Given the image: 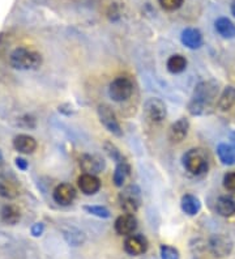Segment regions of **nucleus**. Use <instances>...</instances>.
I'll return each mask as SVG.
<instances>
[{"label": "nucleus", "instance_id": "nucleus-10", "mask_svg": "<svg viewBox=\"0 0 235 259\" xmlns=\"http://www.w3.org/2000/svg\"><path fill=\"white\" fill-rule=\"evenodd\" d=\"M115 232L119 236H131L137 229V220L131 213H123L115 220Z\"/></svg>", "mask_w": 235, "mask_h": 259}, {"label": "nucleus", "instance_id": "nucleus-16", "mask_svg": "<svg viewBox=\"0 0 235 259\" xmlns=\"http://www.w3.org/2000/svg\"><path fill=\"white\" fill-rule=\"evenodd\" d=\"M180 41L185 48L196 50V49H200L203 46V34L199 29L187 28L180 34Z\"/></svg>", "mask_w": 235, "mask_h": 259}, {"label": "nucleus", "instance_id": "nucleus-30", "mask_svg": "<svg viewBox=\"0 0 235 259\" xmlns=\"http://www.w3.org/2000/svg\"><path fill=\"white\" fill-rule=\"evenodd\" d=\"M160 250L162 259H179V251L175 247L169 246V245H162Z\"/></svg>", "mask_w": 235, "mask_h": 259}, {"label": "nucleus", "instance_id": "nucleus-32", "mask_svg": "<svg viewBox=\"0 0 235 259\" xmlns=\"http://www.w3.org/2000/svg\"><path fill=\"white\" fill-rule=\"evenodd\" d=\"M43 231H44V225L42 224V223H35V224L31 227V234H33L34 237H39V236H42Z\"/></svg>", "mask_w": 235, "mask_h": 259}, {"label": "nucleus", "instance_id": "nucleus-18", "mask_svg": "<svg viewBox=\"0 0 235 259\" xmlns=\"http://www.w3.org/2000/svg\"><path fill=\"white\" fill-rule=\"evenodd\" d=\"M216 211L219 216L230 218L235 215V198L231 195L219 196L216 202Z\"/></svg>", "mask_w": 235, "mask_h": 259}, {"label": "nucleus", "instance_id": "nucleus-6", "mask_svg": "<svg viewBox=\"0 0 235 259\" xmlns=\"http://www.w3.org/2000/svg\"><path fill=\"white\" fill-rule=\"evenodd\" d=\"M167 115L166 105L157 97L148 98L144 104V117L149 123L158 124L163 122Z\"/></svg>", "mask_w": 235, "mask_h": 259}, {"label": "nucleus", "instance_id": "nucleus-33", "mask_svg": "<svg viewBox=\"0 0 235 259\" xmlns=\"http://www.w3.org/2000/svg\"><path fill=\"white\" fill-rule=\"evenodd\" d=\"M16 166L19 167L20 170H26V169H28V166H29V164H28V161H26L25 158H22V157H17L16 158Z\"/></svg>", "mask_w": 235, "mask_h": 259}, {"label": "nucleus", "instance_id": "nucleus-4", "mask_svg": "<svg viewBox=\"0 0 235 259\" xmlns=\"http://www.w3.org/2000/svg\"><path fill=\"white\" fill-rule=\"evenodd\" d=\"M119 200L120 208L125 212V213H136L140 208L141 203V191L136 185H129V186L124 187L122 190V193H119L118 196Z\"/></svg>", "mask_w": 235, "mask_h": 259}, {"label": "nucleus", "instance_id": "nucleus-27", "mask_svg": "<svg viewBox=\"0 0 235 259\" xmlns=\"http://www.w3.org/2000/svg\"><path fill=\"white\" fill-rule=\"evenodd\" d=\"M84 209L88 213L93 216H97L101 219H109L110 218V211L104 207V205H85Z\"/></svg>", "mask_w": 235, "mask_h": 259}, {"label": "nucleus", "instance_id": "nucleus-20", "mask_svg": "<svg viewBox=\"0 0 235 259\" xmlns=\"http://www.w3.org/2000/svg\"><path fill=\"white\" fill-rule=\"evenodd\" d=\"M214 28H216L217 33H218L221 37L227 38V39H231L235 37V25L231 20H229L227 17H219L218 20H216L214 22Z\"/></svg>", "mask_w": 235, "mask_h": 259}, {"label": "nucleus", "instance_id": "nucleus-34", "mask_svg": "<svg viewBox=\"0 0 235 259\" xmlns=\"http://www.w3.org/2000/svg\"><path fill=\"white\" fill-rule=\"evenodd\" d=\"M230 140H231V144H232V147H234V149H235V131H234V133L230 134Z\"/></svg>", "mask_w": 235, "mask_h": 259}, {"label": "nucleus", "instance_id": "nucleus-13", "mask_svg": "<svg viewBox=\"0 0 235 259\" xmlns=\"http://www.w3.org/2000/svg\"><path fill=\"white\" fill-rule=\"evenodd\" d=\"M190 131V122L185 118H179L176 122L170 126L169 128V140L174 144H179L187 138Z\"/></svg>", "mask_w": 235, "mask_h": 259}, {"label": "nucleus", "instance_id": "nucleus-36", "mask_svg": "<svg viewBox=\"0 0 235 259\" xmlns=\"http://www.w3.org/2000/svg\"><path fill=\"white\" fill-rule=\"evenodd\" d=\"M0 162H2V153H0Z\"/></svg>", "mask_w": 235, "mask_h": 259}, {"label": "nucleus", "instance_id": "nucleus-17", "mask_svg": "<svg viewBox=\"0 0 235 259\" xmlns=\"http://www.w3.org/2000/svg\"><path fill=\"white\" fill-rule=\"evenodd\" d=\"M129 174H131V166H129L128 161L123 158L120 161L116 162L115 171L113 176V182L116 187H123L124 184L128 180Z\"/></svg>", "mask_w": 235, "mask_h": 259}, {"label": "nucleus", "instance_id": "nucleus-26", "mask_svg": "<svg viewBox=\"0 0 235 259\" xmlns=\"http://www.w3.org/2000/svg\"><path fill=\"white\" fill-rule=\"evenodd\" d=\"M19 195V190L13 182L8 180H0V196L6 199H15Z\"/></svg>", "mask_w": 235, "mask_h": 259}, {"label": "nucleus", "instance_id": "nucleus-24", "mask_svg": "<svg viewBox=\"0 0 235 259\" xmlns=\"http://www.w3.org/2000/svg\"><path fill=\"white\" fill-rule=\"evenodd\" d=\"M217 155L223 165H234L235 164V149L232 146H229L226 143H222L217 147Z\"/></svg>", "mask_w": 235, "mask_h": 259}, {"label": "nucleus", "instance_id": "nucleus-5", "mask_svg": "<svg viewBox=\"0 0 235 259\" xmlns=\"http://www.w3.org/2000/svg\"><path fill=\"white\" fill-rule=\"evenodd\" d=\"M133 93V82L125 76H119L111 81L109 87L110 98L115 102H124L129 100Z\"/></svg>", "mask_w": 235, "mask_h": 259}, {"label": "nucleus", "instance_id": "nucleus-9", "mask_svg": "<svg viewBox=\"0 0 235 259\" xmlns=\"http://www.w3.org/2000/svg\"><path fill=\"white\" fill-rule=\"evenodd\" d=\"M124 250L125 253H128L129 255H143L148 250L147 238L144 236H141V234H131L125 240Z\"/></svg>", "mask_w": 235, "mask_h": 259}, {"label": "nucleus", "instance_id": "nucleus-3", "mask_svg": "<svg viewBox=\"0 0 235 259\" xmlns=\"http://www.w3.org/2000/svg\"><path fill=\"white\" fill-rule=\"evenodd\" d=\"M182 164L192 176H201L208 170V156L204 149L192 148L183 155Z\"/></svg>", "mask_w": 235, "mask_h": 259}, {"label": "nucleus", "instance_id": "nucleus-28", "mask_svg": "<svg viewBox=\"0 0 235 259\" xmlns=\"http://www.w3.org/2000/svg\"><path fill=\"white\" fill-rule=\"evenodd\" d=\"M104 149L105 152L107 153V156H109L110 158H113L114 161L118 162L120 161V160H123V156L122 153H120V151L115 147V144H113V143H110V142H106L104 144Z\"/></svg>", "mask_w": 235, "mask_h": 259}, {"label": "nucleus", "instance_id": "nucleus-7", "mask_svg": "<svg viewBox=\"0 0 235 259\" xmlns=\"http://www.w3.org/2000/svg\"><path fill=\"white\" fill-rule=\"evenodd\" d=\"M98 118H100V122L104 124L105 128L111 133L115 136H122L123 130L120 127L119 122H118V118H116L115 113L113 111V109L107 106V105H100L97 109Z\"/></svg>", "mask_w": 235, "mask_h": 259}, {"label": "nucleus", "instance_id": "nucleus-22", "mask_svg": "<svg viewBox=\"0 0 235 259\" xmlns=\"http://www.w3.org/2000/svg\"><path fill=\"white\" fill-rule=\"evenodd\" d=\"M0 216H2V220H3L6 224L8 225H15L20 222V218H21V213H20V209L13 204H7L2 208L0 212Z\"/></svg>", "mask_w": 235, "mask_h": 259}, {"label": "nucleus", "instance_id": "nucleus-23", "mask_svg": "<svg viewBox=\"0 0 235 259\" xmlns=\"http://www.w3.org/2000/svg\"><path fill=\"white\" fill-rule=\"evenodd\" d=\"M166 67L167 71H169L170 73H174V75H176V73H182L183 71L187 68V59L180 54L171 55V57L167 59Z\"/></svg>", "mask_w": 235, "mask_h": 259}, {"label": "nucleus", "instance_id": "nucleus-31", "mask_svg": "<svg viewBox=\"0 0 235 259\" xmlns=\"http://www.w3.org/2000/svg\"><path fill=\"white\" fill-rule=\"evenodd\" d=\"M223 187L230 193H235V171L226 173L223 177Z\"/></svg>", "mask_w": 235, "mask_h": 259}, {"label": "nucleus", "instance_id": "nucleus-21", "mask_svg": "<svg viewBox=\"0 0 235 259\" xmlns=\"http://www.w3.org/2000/svg\"><path fill=\"white\" fill-rule=\"evenodd\" d=\"M235 104V88L232 85H227L223 92L221 93L218 100V108L222 111H229Z\"/></svg>", "mask_w": 235, "mask_h": 259}, {"label": "nucleus", "instance_id": "nucleus-19", "mask_svg": "<svg viewBox=\"0 0 235 259\" xmlns=\"http://www.w3.org/2000/svg\"><path fill=\"white\" fill-rule=\"evenodd\" d=\"M180 207H182V211L184 212L185 215L195 216L198 215L199 211H200L201 203L198 196L192 195V194H185V195L182 196Z\"/></svg>", "mask_w": 235, "mask_h": 259}, {"label": "nucleus", "instance_id": "nucleus-14", "mask_svg": "<svg viewBox=\"0 0 235 259\" xmlns=\"http://www.w3.org/2000/svg\"><path fill=\"white\" fill-rule=\"evenodd\" d=\"M78 189L85 195H94L97 194L101 189V181L97 176L94 174H81L77 180Z\"/></svg>", "mask_w": 235, "mask_h": 259}, {"label": "nucleus", "instance_id": "nucleus-29", "mask_svg": "<svg viewBox=\"0 0 235 259\" xmlns=\"http://www.w3.org/2000/svg\"><path fill=\"white\" fill-rule=\"evenodd\" d=\"M184 0H158L161 8L167 12H174L183 6Z\"/></svg>", "mask_w": 235, "mask_h": 259}, {"label": "nucleus", "instance_id": "nucleus-8", "mask_svg": "<svg viewBox=\"0 0 235 259\" xmlns=\"http://www.w3.org/2000/svg\"><path fill=\"white\" fill-rule=\"evenodd\" d=\"M208 247L210 253L217 258H225L232 251V241L225 234H213L208 241Z\"/></svg>", "mask_w": 235, "mask_h": 259}, {"label": "nucleus", "instance_id": "nucleus-35", "mask_svg": "<svg viewBox=\"0 0 235 259\" xmlns=\"http://www.w3.org/2000/svg\"><path fill=\"white\" fill-rule=\"evenodd\" d=\"M231 13H232V16L235 17V2L231 4Z\"/></svg>", "mask_w": 235, "mask_h": 259}, {"label": "nucleus", "instance_id": "nucleus-25", "mask_svg": "<svg viewBox=\"0 0 235 259\" xmlns=\"http://www.w3.org/2000/svg\"><path fill=\"white\" fill-rule=\"evenodd\" d=\"M64 237L67 242L72 246H80L85 242V234L81 231H78L76 228H68L64 231Z\"/></svg>", "mask_w": 235, "mask_h": 259}, {"label": "nucleus", "instance_id": "nucleus-1", "mask_svg": "<svg viewBox=\"0 0 235 259\" xmlns=\"http://www.w3.org/2000/svg\"><path fill=\"white\" fill-rule=\"evenodd\" d=\"M218 95V84L213 80L199 82L194 91L191 101L188 104V111L192 115H205L213 108Z\"/></svg>", "mask_w": 235, "mask_h": 259}, {"label": "nucleus", "instance_id": "nucleus-2", "mask_svg": "<svg viewBox=\"0 0 235 259\" xmlns=\"http://www.w3.org/2000/svg\"><path fill=\"white\" fill-rule=\"evenodd\" d=\"M10 63L13 68L20 71L38 70L42 64V55L26 48H17L11 53Z\"/></svg>", "mask_w": 235, "mask_h": 259}, {"label": "nucleus", "instance_id": "nucleus-12", "mask_svg": "<svg viewBox=\"0 0 235 259\" xmlns=\"http://www.w3.org/2000/svg\"><path fill=\"white\" fill-rule=\"evenodd\" d=\"M54 200L59 205H69L72 204L76 199V190L72 185L60 184L55 187L53 193Z\"/></svg>", "mask_w": 235, "mask_h": 259}, {"label": "nucleus", "instance_id": "nucleus-11", "mask_svg": "<svg viewBox=\"0 0 235 259\" xmlns=\"http://www.w3.org/2000/svg\"><path fill=\"white\" fill-rule=\"evenodd\" d=\"M80 167L84 173L96 176L105 169V161L97 155H82L80 157Z\"/></svg>", "mask_w": 235, "mask_h": 259}, {"label": "nucleus", "instance_id": "nucleus-15", "mask_svg": "<svg viewBox=\"0 0 235 259\" xmlns=\"http://www.w3.org/2000/svg\"><path fill=\"white\" fill-rule=\"evenodd\" d=\"M13 148L22 155H31L37 149V140L30 135L20 134L13 139Z\"/></svg>", "mask_w": 235, "mask_h": 259}]
</instances>
